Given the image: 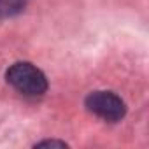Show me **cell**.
I'll use <instances>...</instances> for the list:
<instances>
[{"label": "cell", "mask_w": 149, "mask_h": 149, "mask_svg": "<svg viewBox=\"0 0 149 149\" xmlns=\"http://www.w3.org/2000/svg\"><path fill=\"white\" fill-rule=\"evenodd\" d=\"M6 79L18 93L25 97H42L47 91V79L44 72L28 61H18L11 65Z\"/></svg>", "instance_id": "cell-1"}, {"label": "cell", "mask_w": 149, "mask_h": 149, "mask_svg": "<svg viewBox=\"0 0 149 149\" xmlns=\"http://www.w3.org/2000/svg\"><path fill=\"white\" fill-rule=\"evenodd\" d=\"M86 109L104 121L116 123L125 118L126 105L121 97L112 91H93L86 97Z\"/></svg>", "instance_id": "cell-2"}, {"label": "cell", "mask_w": 149, "mask_h": 149, "mask_svg": "<svg viewBox=\"0 0 149 149\" xmlns=\"http://www.w3.org/2000/svg\"><path fill=\"white\" fill-rule=\"evenodd\" d=\"M26 0H0V18H14L23 13Z\"/></svg>", "instance_id": "cell-3"}, {"label": "cell", "mask_w": 149, "mask_h": 149, "mask_svg": "<svg viewBox=\"0 0 149 149\" xmlns=\"http://www.w3.org/2000/svg\"><path fill=\"white\" fill-rule=\"evenodd\" d=\"M42 146H60V147H65L67 144L65 142H60V140H44V142L35 144V147H42Z\"/></svg>", "instance_id": "cell-4"}]
</instances>
